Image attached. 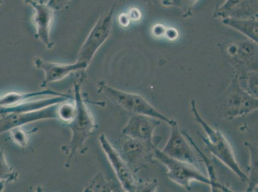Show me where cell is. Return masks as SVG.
<instances>
[{
    "mask_svg": "<svg viewBox=\"0 0 258 192\" xmlns=\"http://www.w3.org/2000/svg\"><path fill=\"white\" fill-rule=\"evenodd\" d=\"M161 122L163 121L153 117L134 114L122 129L121 133L155 147L156 146L154 142V132Z\"/></svg>",
    "mask_w": 258,
    "mask_h": 192,
    "instance_id": "cell-10",
    "label": "cell"
},
{
    "mask_svg": "<svg viewBox=\"0 0 258 192\" xmlns=\"http://www.w3.org/2000/svg\"><path fill=\"white\" fill-rule=\"evenodd\" d=\"M11 139L16 144L23 147H27L29 142L30 132H25L22 127L16 128L9 131Z\"/></svg>",
    "mask_w": 258,
    "mask_h": 192,
    "instance_id": "cell-23",
    "label": "cell"
},
{
    "mask_svg": "<svg viewBox=\"0 0 258 192\" xmlns=\"http://www.w3.org/2000/svg\"><path fill=\"white\" fill-rule=\"evenodd\" d=\"M76 110L74 98L61 103L57 106V120L67 125L74 118L75 114H76Z\"/></svg>",
    "mask_w": 258,
    "mask_h": 192,
    "instance_id": "cell-21",
    "label": "cell"
},
{
    "mask_svg": "<svg viewBox=\"0 0 258 192\" xmlns=\"http://www.w3.org/2000/svg\"><path fill=\"white\" fill-rule=\"evenodd\" d=\"M18 177V171L9 165L4 149H0V191H3L6 184L16 181Z\"/></svg>",
    "mask_w": 258,
    "mask_h": 192,
    "instance_id": "cell-20",
    "label": "cell"
},
{
    "mask_svg": "<svg viewBox=\"0 0 258 192\" xmlns=\"http://www.w3.org/2000/svg\"><path fill=\"white\" fill-rule=\"evenodd\" d=\"M35 67L44 72V79L41 86L46 87L49 84L62 80L70 74L78 71L84 72L87 69L85 64L76 61L73 64H60L49 62L41 58H36L34 60Z\"/></svg>",
    "mask_w": 258,
    "mask_h": 192,
    "instance_id": "cell-13",
    "label": "cell"
},
{
    "mask_svg": "<svg viewBox=\"0 0 258 192\" xmlns=\"http://www.w3.org/2000/svg\"><path fill=\"white\" fill-rule=\"evenodd\" d=\"M190 104L195 119L203 127L207 135L206 138L202 135L200 136L209 151L229 169L233 171L240 178L241 181L247 182V175L243 172L237 162L233 150L228 140L220 131L213 128L203 118L197 107L196 100H192Z\"/></svg>",
    "mask_w": 258,
    "mask_h": 192,
    "instance_id": "cell-2",
    "label": "cell"
},
{
    "mask_svg": "<svg viewBox=\"0 0 258 192\" xmlns=\"http://www.w3.org/2000/svg\"><path fill=\"white\" fill-rule=\"evenodd\" d=\"M128 16L131 20L139 21L142 15H141L140 10L133 9V10L131 11L130 14H128Z\"/></svg>",
    "mask_w": 258,
    "mask_h": 192,
    "instance_id": "cell-28",
    "label": "cell"
},
{
    "mask_svg": "<svg viewBox=\"0 0 258 192\" xmlns=\"http://www.w3.org/2000/svg\"><path fill=\"white\" fill-rule=\"evenodd\" d=\"M170 135L161 151L175 160L197 166L198 161L190 144L182 134L177 122L171 125Z\"/></svg>",
    "mask_w": 258,
    "mask_h": 192,
    "instance_id": "cell-11",
    "label": "cell"
},
{
    "mask_svg": "<svg viewBox=\"0 0 258 192\" xmlns=\"http://www.w3.org/2000/svg\"><path fill=\"white\" fill-rule=\"evenodd\" d=\"M124 136V135H123ZM120 140V155L134 172L139 166L153 158V147L133 138L124 136Z\"/></svg>",
    "mask_w": 258,
    "mask_h": 192,
    "instance_id": "cell-12",
    "label": "cell"
},
{
    "mask_svg": "<svg viewBox=\"0 0 258 192\" xmlns=\"http://www.w3.org/2000/svg\"><path fill=\"white\" fill-rule=\"evenodd\" d=\"M114 9L115 4L102 13L80 49L77 61L83 63L87 67L90 65L97 51L111 36Z\"/></svg>",
    "mask_w": 258,
    "mask_h": 192,
    "instance_id": "cell-5",
    "label": "cell"
},
{
    "mask_svg": "<svg viewBox=\"0 0 258 192\" xmlns=\"http://www.w3.org/2000/svg\"><path fill=\"white\" fill-rule=\"evenodd\" d=\"M70 2V0H48L46 3L56 12L63 10Z\"/></svg>",
    "mask_w": 258,
    "mask_h": 192,
    "instance_id": "cell-25",
    "label": "cell"
},
{
    "mask_svg": "<svg viewBox=\"0 0 258 192\" xmlns=\"http://www.w3.org/2000/svg\"><path fill=\"white\" fill-rule=\"evenodd\" d=\"M227 53L239 65L251 64L256 60L257 44L252 41H243L231 44L227 48Z\"/></svg>",
    "mask_w": 258,
    "mask_h": 192,
    "instance_id": "cell-16",
    "label": "cell"
},
{
    "mask_svg": "<svg viewBox=\"0 0 258 192\" xmlns=\"http://www.w3.org/2000/svg\"><path fill=\"white\" fill-rule=\"evenodd\" d=\"M101 147L119 180L122 189L125 191H138V184L134 172L120 154L114 148L106 136L101 134L98 138Z\"/></svg>",
    "mask_w": 258,
    "mask_h": 192,
    "instance_id": "cell-7",
    "label": "cell"
},
{
    "mask_svg": "<svg viewBox=\"0 0 258 192\" xmlns=\"http://www.w3.org/2000/svg\"><path fill=\"white\" fill-rule=\"evenodd\" d=\"M244 145L248 149L250 155V162L249 165H248L247 175L248 186L247 191H254V189L257 188L258 184L257 147L249 142H244Z\"/></svg>",
    "mask_w": 258,
    "mask_h": 192,
    "instance_id": "cell-19",
    "label": "cell"
},
{
    "mask_svg": "<svg viewBox=\"0 0 258 192\" xmlns=\"http://www.w3.org/2000/svg\"><path fill=\"white\" fill-rule=\"evenodd\" d=\"M111 184L102 174H98L86 184L84 191H108L112 189Z\"/></svg>",
    "mask_w": 258,
    "mask_h": 192,
    "instance_id": "cell-22",
    "label": "cell"
},
{
    "mask_svg": "<svg viewBox=\"0 0 258 192\" xmlns=\"http://www.w3.org/2000/svg\"><path fill=\"white\" fill-rule=\"evenodd\" d=\"M257 0H226L217 11L219 17L257 18Z\"/></svg>",
    "mask_w": 258,
    "mask_h": 192,
    "instance_id": "cell-14",
    "label": "cell"
},
{
    "mask_svg": "<svg viewBox=\"0 0 258 192\" xmlns=\"http://www.w3.org/2000/svg\"><path fill=\"white\" fill-rule=\"evenodd\" d=\"M74 99L72 96H51V98H44V99L31 101L28 102L25 101L22 103H20L14 106L4 109H0V116L1 115L13 113V112H29L39 111L46 109L49 107L53 106V105L60 104L61 103L66 102V101Z\"/></svg>",
    "mask_w": 258,
    "mask_h": 192,
    "instance_id": "cell-15",
    "label": "cell"
},
{
    "mask_svg": "<svg viewBox=\"0 0 258 192\" xmlns=\"http://www.w3.org/2000/svg\"><path fill=\"white\" fill-rule=\"evenodd\" d=\"M169 41H173L179 37V32L173 27L166 28L165 36Z\"/></svg>",
    "mask_w": 258,
    "mask_h": 192,
    "instance_id": "cell-27",
    "label": "cell"
},
{
    "mask_svg": "<svg viewBox=\"0 0 258 192\" xmlns=\"http://www.w3.org/2000/svg\"><path fill=\"white\" fill-rule=\"evenodd\" d=\"M131 20L129 18L128 15H122L119 17V23L123 27H127L130 23Z\"/></svg>",
    "mask_w": 258,
    "mask_h": 192,
    "instance_id": "cell-29",
    "label": "cell"
},
{
    "mask_svg": "<svg viewBox=\"0 0 258 192\" xmlns=\"http://www.w3.org/2000/svg\"><path fill=\"white\" fill-rule=\"evenodd\" d=\"M217 108L223 119L232 120L257 111L258 100L241 86L239 76L236 75L226 92L219 98Z\"/></svg>",
    "mask_w": 258,
    "mask_h": 192,
    "instance_id": "cell-3",
    "label": "cell"
},
{
    "mask_svg": "<svg viewBox=\"0 0 258 192\" xmlns=\"http://www.w3.org/2000/svg\"><path fill=\"white\" fill-rule=\"evenodd\" d=\"M153 158L160 161L167 168L169 179L187 190H191V183L193 181L210 185L213 188L212 182L201 172L197 166L170 158L157 147L154 150Z\"/></svg>",
    "mask_w": 258,
    "mask_h": 192,
    "instance_id": "cell-6",
    "label": "cell"
},
{
    "mask_svg": "<svg viewBox=\"0 0 258 192\" xmlns=\"http://www.w3.org/2000/svg\"><path fill=\"white\" fill-rule=\"evenodd\" d=\"M2 4H3V0H0V6H2Z\"/></svg>",
    "mask_w": 258,
    "mask_h": 192,
    "instance_id": "cell-31",
    "label": "cell"
},
{
    "mask_svg": "<svg viewBox=\"0 0 258 192\" xmlns=\"http://www.w3.org/2000/svg\"><path fill=\"white\" fill-rule=\"evenodd\" d=\"M34 10L32 22L36 30L35 37L49 50L53 48L50 32L55 11L47 3L38 0H23Z\"/></svg>",
    "mask_w": 258,
    "mask_h": 192,
    "instance_id": "cell-8",
    "label": "cell"
},
{
    "mask_svg": "<svg viewBox=\"0 0 258 192\" xmlns=\"http://www.w3.org/2000/svg\"><path fill=\"white\" fill-rule=\"evenodd\" d=\"M222 23L227 27L240 32L250 41L257 44V18L224 17L222 18Z\"/></svg>",
    "mask_w": 258,
    "mask_h": 192,
    "instance_id": "cell-17",
    "label": "cell"
},
{
    "mask_svg": "<svg viewBox=\"0 0 258 192\" xmlns=\"http://www.w3.org/2000/svg\"><path fill=\"white\" fill-rule=\"evenodd\" d=\"M84 76L74 83V102L76 104V114L72 120L67 126L72 132L70 141L61 147L63 153L68 156L66 167H69L72 159L78 150L83 151L84 144L97 128L92 114L84 100L82 94L81 83Z\"/></svg>",
    "mask_w": 258,
    "mask_h": 192,
    "instance_id": "cell-1",
    "label": "cell"
},
{
    "mask_svg": "<svg viewBox=\"0 0 258 192\" xmlns=\"http://www.w3.org/2000/svg\"><path fill=\"white\" fill-rule=\"evenodd\" d=\"M97 86L98 92L104 93L115 104L129 113L153 117L165 122L169 126L175 122L155 109L142 95L119 90L107 85L104 81L98 82Z\"/></svg>",
    "mask_w": 258,
    "mask_h": 192,
    "instance_id": "cell-4",
    "label": "cell"
},
{
    "mask_svg": "<svg viewBox=\"0 0 258 192\" xmlns=\"http://www.w3.org/2000/svg\"><path fill=\"white\" fill-rule=\"evenodd\" d=\"M165 25L162 24L155 25L152 27V33L154 37H161L165 36V34L166 30Z\"/></svg>",
    "mask_w": 258,
    "mask_h": 192,
    "instance_id": "cell-26",
    "label": "cell"
},
{
    "mask_svg": "<svg viewBox=\"0 0 258 192\" xmlns=\"http://www.w3.org/2000/svg\"><path fill=\"white\" fill-rule=\"evenodd\" d=\"M181 132L183 135H184L185 138L187 139V141L189 142L190 145H191L192 147H194L195 150H196L197 152L199 153V155L201 156V158H203V160L204 162L206 164V168H207V170L209 174V179H210V181L212 182L213 184V187L212 189L213 191H231V189L227 188L226 186H225L224 184L220 183L219 181H218L217 175H216V172L215 168L213 167V166L211 163V161L210 159L208 158L207 156L205 155V154H204L201 149H199V147L198 146V145L196 144V143L195 142L194 140L190 135L188 134V133L186 132V130H181Z\"/></svg>",
    "mask_w": 258,
    "mask_h": 192,
    "instance_id": "cell-18",
    "label": "cell"
},
{
    "mask_svg": "<svg viewBox=\"0 0 258 192\" xmlns=\"http://www.w3.org/2000/svg\"><path fill=\"white\" fill-rule=\"evenodd\" d=\"M58 105L29 112H13L0 116V134L35 122L57 119Z\"/></svg>",
    "mask_w": 258,
    "mask_h": 192,
    "instance_id": "cell-9",
    "label": "cell"
},
{
    "mask_svg": "<svg viewBox=\"0 0 258 192\" xmlns=\"http://www.w3.org/2000/svg\"><path fill=\"white\" fill-rule=\"evenodd\" d=\"M4 107V99H3V97H2V96H1V97H0V109H3Z\"/></svg>",
    "mask_w": 258,
    "mask_h": 192,
    "instance_id": "cell-30",
    "label": "cell"
},
{
    "mask_svg": "<svg viewBox=\"0 0 258 192\" xmlns=\"http://www.w3.org/2000/svg\"><path fill=\"white\" fill-rule=\"evenodd\" d=\"M257 71H248L247 74V89H245L253 97L257 98Z\"/></svg>",
    "mask_w": 258,
    "mask_h": 192,
    "instance_id": "cell-24",
    "label": "cell"
}]
</instances>
